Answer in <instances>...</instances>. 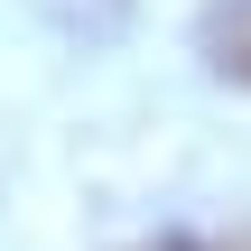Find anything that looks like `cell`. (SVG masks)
I'll list each match as a JSON object with an SVG mask.
<instances>
[{"label":"cell","mask_w":251,"mask_h":251,"mask_svg":"<svg viewBox=\"0 0 251 251\" xmlns=\"http://www.w3.org/2000/svg\"><path fill=\"white\" fill-rule=\"evenodd\" d=\"M149 251H196V242H149Z\"/></svg>","instance_id":"obj_2"},{"label":"cell","mask_w":251,"mask_h":251,"mask_svg":"<svg viewBox=\"0 0 251 251\" xmlns=\"http://www.w3.org/2000/svg\"><path fill=\"white\" fill-rule=\"evenodd\" d=\"M196 47H205V65H214L224 84H242V93H251V0H205Z\"/></svg>","instance_id":"obj_1"},{"label":"cell","mask_w":251,"mask_h":251,"mask_svg":"<svg viewBox=\"0 0 251 251\" xmlns=\"http://www.w3.org/2000/svg\"><path fill=\"white\" fill-rule=\"evenodd\" d=\"M242 251H251V242H242Z\"/></svg>","instance_id":"obj_3"}]
</instances>
